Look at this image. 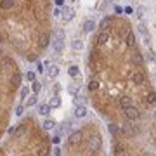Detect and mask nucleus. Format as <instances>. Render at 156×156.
Listing matches in <instances>:
<instances>
[{
  "instance_id": "1",
  "label": "nucleus",
  "mask_w": 156,
  "mask_h": 156,
  "mask_svg": "<svg viewBox=\"0 0 156 156\" xmlns=\"http://www.w3.org/2000/svg\"><path fill=\"white\" fill-rule=\"evenodd\" d=\"M85 87L89 102L106 123L134 122L154 111V80L125 16L108 14L92 33Z\"/></svg>"
},
{
  "instance_id": "22",
  "label": "nucleus",
  "mask_w": 156,
  "mask_h": 156,
  "mask_svg": "<svg viewBox=\"0 0 156 156\" xmlns=\"http://www.w3.org/2000/svg\"><path fill=\"white\" fill-rule=\"evenodd\" d=\"M83 47H85V42H83L82 38H73L71 49L75 50V52H80V50H83Z\"/></svg>"
},
{
  "instance_id": "17",
  "label": "nucleus",
  "mask_w": 156,
  "mask_h": 156,
  "mask_svg": "<svg viewBox=\"0 0 156 156\" xmlns=\"http://www.w3.org/2000/svg\"><path fill=\"white\" fill-rule=\"evenodd\" d=\"M80 85L82 83H78V80H73L71 83H68V92H69V95H78L80 94Z\"/></svg>"
},
{
  "instance_id": "18",
  "label": "nucleus",
  "mask_w": 156,
  "mask_h": 156,
  "mask_svg": "<svg viewBox=\"0 0 156 156\" xmlns=\"http://www.w3.org/2000/svg\"><path fill=\"white\" fill-rule=\"evenodd\" d=\"M95 30H97V23H95L94 19H87V21L83 23V31L85 33H94Z\"/></svg>"
},
{
  "instance_id": "32",
  "label": "nucleus",
  "mask_w": 156,
  "mask_h": 156,
  "mask_svg": "<svg viewBox=\"0 0 156 156\" xmlns=\"http://www.w3.org/2000/svg\"><path fill=\"white\" fill-rule=\"evenodd\" d=\"M123 12H127V14H132V12H134V9H132V7H125V9H123Z\"/></svg>"
},
{
  "instance_id": "12",
  "label": "nucleus",
  "mask_w": 156,
  "mask_h": 156,
  "mask_svg": "<svg viewBox=\"0 0 156 156\" xmlns=\"http://www.w3.org/2000/svg\"><path fill=\"white\" fill-rule=\"evenodd\" d=\"M40 125H42V128H44L45 132H50V130H54V128L57 127V122L56 120H54V118H50V116H47L44 120V122L40 123Z\"/></svg>"
},
{
  "instance_id": "29",
  "label": "nucleus",
  "mask_w": 156,
  "mask_h": 156,
  "mask_svg": "<svg viewBox=\"0 0 156 156\" xmlns=\"http://www.w3.org/2000/svg\"><path fill=\"white\" fill-rule=\"evenodd\" d=\"M52 4L56 7H64V4H66V0H52Z\"/></svg>"
},
{
  "instance_id": "7",
  "label": "nucleus",
  "mask_w": 156,
  "mask_h": 156,
  "mask_svg": "<svg viewBox=\"0 0 156 156\" xmlns=\"http://www.w3.org/2000/svg\"><path fill=\"white\" fill-rule=\"evenodd\" d=\"M54 57H59L66 47V31L62 28H52V37H50V45Z\"/></svg>"
},
{
  "instance_id": "10",
  "label": "nucleus",
  "mask_w": 156,
  "mask_h": 156,
  "mask_svg": "<svg viewBox=\"0 0 156 156\" xmlns=\"http://www.w3.org/2000/svg\"><path fill=\"white\" fill-rule=\"evenodd\" d=\"M35 108H37V115H38V116L47 118V116H50V113H52V109H50V106L47 102H38Z\"/></svg>"
},
{
  "instance_id": "30",
  "label": "nucleus",
  "mask_w": 156,
  "mask_h": 156,
  "mask_svg": "<svg viewBox=\"0 0 156 156\" xmlns=\"http://www.w3.org/2000/svg\"><path fill=\"white\" fill-rule=\"evenodd\" d=\"M37 71H38V73H44V71H45V69H44V64L40 62V59L37 61Z\"/></svg>"
},
{
  "instance_id": "4",
  "label": "nucleus",
  "mask_w": 156,
  "mask_h": 156,
  "mask_svg": "<svg viewBox=\"0 0 156 156\" xmlns=\"http://www.w3.org/2000/svg\"><path fill=\"white\" fill-rule=\"evenodd\" d=\"M50 149V135L42 128L37 115L21 116L0 139V156H49Z\"/></svg>"
},
{
  "instance_id": "24",
  "label": "nucleus",
  "mask_w": 156,
  "mask_h": 156,
  "mask_svg": "<svg viewBox=\"0 0 156 156\" xmlns=\"http://www.w3.org/2000/svg\"><path fill=\"white\" fill-rule=\"evenodd\" d=\"M134 14H135V17H137L139 21H142V19L146 17V7H144V5H139V7H135Z\"/></svg>"
},
{
  "instance_id": "2",
  "label": "nucleus",
  "mask_w": 156,
  "mask_h": 156,
  "mask_svg": "<svg viewBox=\"0 0 156 156\" xmlns=\"http://www.w3.org/2000/svg\"><path fill=\"white\" fill-rule=\"evenodd\" d=\"M52 0H0V47L26 62L49 50Z\"/></svg>"
},
{
  "instance_id": "25",
  "label": "nucleus",
  "mask_w": 156,
  "mask_h": 156,
  "mask_svg": "<svg viewBox=\"0 0 156 156\" xmlns=\"http://www.w3.org/2000/svg\"><path fill=\"white\" fill-rule=\"evenodd\" d=\"M62 142V137L59 134H54V135H50V144L52 146H59Z\"/></svg>"
},
{
  "instance_id": "28",
  "label": "nucleus",
  "mask_w": 156,
  "mask_h": 156,
  "mask_svg": "<svg viewBox=\"0 0 156 156\" xmlns=\"http://www.w3.org/2000/svg\"><path fill=\"white\" fill-rule=\"evenodd\" d=\"M61 16V7H52V19H57Z\"/></svg>"
},
{
  "instance_id": "3",
  "label": "nucleus",
  "mask_w": 156,
  "mask_h": 156,
  "mask_svg": "<svg viewBox=\"0 0 156 156\" xmlns=\"http://www.w3.org/2000/svg\"><path fill=\"white\" fill-rule=\"evenodd\" d=\"M109 156H154V111L127 123H108Z\"/></svg>"
},
{
  "instance_id": "23",
  "label": "nucleus",
  "mask_w": 156,
  "mask_h": 156,
  "mask_svg": "<svg viewBox=\"0 0 156 156\" xmlns=\"http://www.w3.org/2000/svg\"><path fill=\"white\" fill-rule=\"evenodd\" d=\"M33 80H37V71H33V69H30V71H26L23 75V82L24 83H31Z\"/></svg>"
},
{
  "instance_id": "8",
  "label": "nucleus",
  "mask_w": 156,
  "mask_h": 156,
  "mask_svg": "<svg viewBox=\"0 0 156 156\" xmlns=\"http://www.w3.org/2000/svg\"><path fill=\"white\" fill-rule=\"evenodd\" d=\"M89 108H87V104H78V102H75V108H73V116L76 118V120H85V118L89 116Z\"/></svg>"
},
{
  "instance_id": "5",
  "label": "nucleus",
  "mask_w": 156,
  "mask_h": 156,
  "mask_svg": "<svg viewBox=\"0 0 156 156\" xmlns=\"http://www.w3.org/2000/svg\"><path fill=\"white\" fill-rule=\"evenodd\" d=\"M23 85V71L16 56L0 47V139L11 127L14 104Z\"/></svg>"
},
{
  "instance_id": "33",
  "label": "nucleus",
  "mask_w": 156,
  "mask_h": 156,
  "mask_svg": "<svg viewBox=\"0 0 156 156\" xmlns=\"http://www.w3.org/2000/svg\"><path fill=\"white\" fill-rule=\"evenodd\" d=\"M69 2H76V0H69Z\"/></svg>"
},
{
  "instance_id": "15",
  "label": "nucleus",
  "mask_w": 156,
  "mask_h": 156,
  "mask_svg": "<svg viewBox=\"0 0 156 156\" xmlns=\"http://www.w3.org/2000/svg\"><path fill=\"white\" fill-rule=\"evenodd\" d=\"M59 73H61V69H59L57 64H50V66H47V76H49L50 80L57 78V76H59Z\"/></svg>"
},
{
  "instance_id": "27",
  "label": "nucleus",
  "mask_w": 156,
  "mask_h": 156,
  "mask_svg": "<svg viewBox=\"0 0 156 156\" xmlns=\"http://www.w3.org/2000/svg\"><path fill=\"white\" fill-rule=\"evenodd\" d=\"M23 115H24V104H23V102H19V104H17V108H16V116L21 118Z\"/></svg>"
},
{
  "instance_id": "6",
  "label": "nucleus",
  "mask_w": 156,
  "mask_h": 156,
  "mask_svg": "<svg viewBox=\"0 0 156 156\" xmlns=\"http://www.w3.org/2000/svg\"><path fill=\"white\" fill-rule=\"evenodd\" d=\"M62 156H104V132L97 120H85L69 130L62 142Z\"/></svg>"
},
{
  "instance_id": "16",
  "label": "nucleus",
  "mask_w": 156,
  "mask_h": 156,
  "mask_svg": "<svg viewBox=\"0 0 156 156\" xmlns=\"http://www.w3.org/2000/svg\"><path fill=\"white\" fill-rule=\"evenodd\" d=\"M50 106V109H57V108H61L62 106V99H61V95H52L49 99V102H47Z\"/></svg>"
},
{
  "instance_id": "31",
  "label": "nucleus",
  "mask_w": 156,
  "mask_h": 156,
  "mask_svg": "<svg viewBox=\"0 0 156 156\" xmlns=\"http://www.w3.org/2000/svg\"><path fill=\"white\" fill-rule=\"evenodd\" d=\"M115 12H116V16H123V7L115 5Z\"/></svg>"
},
{
  "instance_id": "21",
  "label": "nucleus",
  "mask_w": 156,
  "mask_h": 156,
  "mask_svg": "<svg viewBox=\"0 0 156 156\" xmlns=\"http://www.w3.org/2000/svg\"><path fill=\"white\" fill-rule=\"evenodd\" d=\"M113 7V0H101L99 5H97V11L99 12H106Z\"/></svg>"
},
{
  "instance_id": "19",
  "label": "nucleus",
  "mask_w": 156,
  "mask_h": 156,
  "mask_svg": "<svg viewBox=\"0 0 156 156\" xmlns=\"http://www.w3.org/2000/svg\"><path fill=\"white\" fill-rule=\"evenodd\" d=\"M135 33L142 35V37H147L149 35V30H147V24L144 21H139L137 23V26H135Z\"/></svg>"
},
{
  "instance_id": "11",
  "label": "nucleus",
  "mask_w": 156,
  "mask_h": 156,
  "mask_svg": "<svg viewBox=\"0 0 156 156\" xmlns=\"http://www.w3.org/2000/svg\"><path fill=\"white\" fill-rule=\"evenodd\" d=\"M24 109H30V108H35L38 104V94H30L26 99H24Z\"/></svg>"
},
{
  "instance_id": "13",
  "label": "nucleus",
  "mask_w": 156,
  "mask_h": 156,
  "mask_svg": "<svg viewBox=\"0 0 156 156\" xmlns=\"http://www.w3.org/2000/svg\"><path fill=\"white\" fill-rule=\"evenodd\" d=\"M68 75L71 80H82V71H80V66H76V64H71L68 68Z\"/></svg>"
},
{
  "instance_id": "9",
  "label": "nucleus",
  "mask_w": 156,
  "mask_h": 156,
  "mask_svg": "<svg viewBox=\"0 0 156 156\" xmlns=\"http://www.w3.org/2000/svg\"><path fill=\"white\" fill-rule=\"evenodd\" d=\"M61 21L62 23H69V21H73V17H75V9L73 7H69V5H64V7H61Z\"/></svg>"
},
{
  "instance_id": "14",
  "label": "nucleus",
  "mask_w": 156,
  "mask_h": 156,
  "mask_svg": "<svg viewBox=\"0 0 156 156\" xmlns=\"http://www.w3.org/2000/svg\"><path fill=\"white\" fill-rule=\"evenodd\" d=\"M31 94V90H30V85H21L19 87V92H17V97H19V102H24V99Z\"/></svg>"
},
{
  "instance_id": "20",
  "label": "nucleus",
  "mask_w": 156,
  "mask_h": 156,
  "mask_svg": "<svg viewBox=\"0 0 156 156\" xmlns=\"http://www.w3.org/2000/svg\"><path fill=\"white\" fill-rule=\"evenodd\" d=\"M42 89H44V85H42V82H40L38 78H37V80H33V82L30 83V90H31V94H40V92H42Z\"/></svg>"
},
{
  "instance_id": "26",
  "label": "nucleus",
  "mask_w": 156,
  "mask_h": 156,
  "mask_svg": "<svg viewBox=\"0 0 156 156\" xmlns=\"http://www.w3.org/2000/svg\"><path fill=\"white\" fill-rule=\"evenodd\" d=\"M50 154L52 156H62V149L59 147V146H54V147L50 149Z\"/></svg>"
},
{
  "instance_id": "34",
  "label": "nucleus",
  "mask_w": 156,
  "mask_h": 156,
  "mask_svg": "<svg viewBox=\"0 0 156 156\" xmlns=\"http://www.w3.org/2000/svg\"><path fill=\"white\" fill-rule=\"evenodd\" d=\"M49 156H52V154H49Z\"/></svg>"
}]
</instances>
